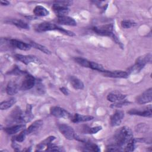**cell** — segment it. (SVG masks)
I'll return each mask as SVG.
<instances>
[{
    "instance_id": "37",
    "label": "cell",
    "mask_w": 152,
    "mask_h": 152,
    "mask_svg": "<svg viewBox=\"0 0 152 152\" xmlns=\"http://www.w3.org/2000/svg\"><path fill=\"white\" fill-rule=\"evenodd\" d=\"M106 151H122V150L119 146H118L116 144L112 143V144H109L107 146Z\"/></svg>"
},
{
    "instance_id": "13",
    "label": "cell",
    "mask_w": 152,
    "mask_h": 152,
    "mask_svg": "<svg viewBox=\"0 0 152 152\" xmlns=\"http://www.w3.org/2000/svg\"><path fill=\"white\" fill-rule=\"evenodd\" d=\"M9 44L11 46L22 50H28L31 48V46L29 43H26L17 39L9 40Z\"/></svg>"
},
{
    "instance_id": "20",
    "label": "cell",
    "mask_w": 152,
    "mask_h": 152,
    "mask_svg": "<svg viewBox=\"0 0 152 152\" xmlns=\"http://www.w3.org/2000/svg\"><path fill=\"white\" fill-rule=\"evenodd\" d=\"M71 120L74 123L83 122L90 121L94 119V117L90 115H84L78 113H75L73 116H71Z\"/></svg>"
},
{
    "instance_id": "12",
    "label": "cell",
    "mask_w": 152,
    "mask_h": 152,
    "mask_svg": "<svg viewBox=\"0 0 152 152\" xmlns=\"http://www.w3.org/2000/svg\"><path fill=\"white\" fill-rule=\"evenodd\" d=\"M124 118V112L121 110H117L110 116V124L112 126H117L119 125Z\"/></svg>"
},
{
    "instance_id": "16",
    "label": "cell",
    "mask_w": 152,
    "mask_h": 152,
    "mask_svg": "<svg viewBox=\"0 0 152 152\" xmlns=\"http://www.w3.org/2000/svg\"><path fill=\"white\" fill-rule=\"evenodd\" d=\"M20 87L15 80H11L8 82L7 88H6V91L8 94L9 95H14L19 90Z\"/></svg>"
},
{
    "instance_id": "8",
    "label": "cell",
    "mask_w": 152,
    "mask_h": 152,
    "mask_svg": "<svg viewBox=\"0 0 152 152\" xmlns=\"http://www.w3.org/2000/svg\"><path fill=\"white\" fill-rule=\"evenodd\" d=\"M15 58L23 64L27 65L30 63H34L37 64H40V61L35 56L33 55H23L21 54H16Z\"/></svg>"
},
{
    "instance_id": "3",
    "label": "cell",
    "mask_w": 152,
    "mask_h": 152,
    "mask_svg": "<svg viewBox=\"0 0 152 152\" xmlns=\"http://www.w3.org/2000/svg\"><path fill=\"white\" fill-rule=\"evenodd\" d=\"M151 60V55L150 53H147L138 57L134 64V65L128 68L129 74H137L138 73L144 66L150 62Z\"/></svg>"
},
{
    "instance_id": "38",
    "label": "cell",
    "mask_w": 152,
    "mask_h": 152,
    "mask_svg": "<svg viewBox=\"0 0 152 152\" xmlns=\"http://www.w3.org/2000/svg\"><path fill=\"white\" fill-rule=\"evenodd\" d=\"M130 103L128 101H126L125 100H121V101H119V102H115L113 104H111L110 107H117V108H120V107H122L124 106H126V105H128Z\"/></svg>"
},
{
    "instance_id": "34",
    "label": "cell",
    "mask_w": 152,
    "mask_h": 152,
    "mask_svg": "<svg viewBox=\"0 0 152 152\" xmlns=\"http://www.w3.org/2000/svg\"><path fill=\"white\" fill-rule=\"evenodd\" d=\"M27 134H28V133L27 132V130L24 129V130L21 131V132L18 135H17L15 137H14L13 140H15V141H16L17 142H21L25 140Z\"/></svg>"
},
{
    "instance_id": "35",
    "label": "cell",
    "mask_w": 152,
    "mask_h": 152,
    "mask_svg": "<svg viewBox=\"0 0 152 152\" xmlns=\"http://www.w3.org/2000/svg\"><path fill=\"white\" fill-rule=\"evenodd\" d=\"M121 24L122 27H123L124 28H129L132 27L137 26L136 23H135L131 20H122L121 23Z\"/></svg>"
},
{
    "instance_id": "1",
    "label": "cell",
    "mask_w": 152,
    "mask_h": 152,
    "mask_svg": "<svg viewBox=\"0 0 152 152\" xmlns=\"http://www.w3.org/2000/svg\"><path fill=\"white\" fill-rule=\"evenodd\" d=\"M114 143L119 146L122 151L124 147L134 140L131 129L128 126H122L118 129L113 136Z\"/></svg>"
},
{
    "instance_id": "27",
    "label": "cell",
    "mask_w": 152,
    "mask_h": 152,
    "mask_svg": "<svg viewBox=\"0 0 152 152\" xmlns=\"http://www.w3.org/2000/svg\"><path fill=\"white\" fill-rule=\"evenodd\" d=\"M16 103V99L15 98H11L7 101H4L0 104L1 110H6L10 108Z\"/></svg>"
},
{
    "instance_id": "19",
    "label": "cell",
    "mask_w": 152,
    "mask_h": 152,
    "mask_svg": "<svg viewBox=\"0 0 152 152\" xmlns=\"http://www.w3.org/2000/svg\"><path fill=\"white\" fill-rule=\"evenodd\" d=\"M52 10L58 17L66 15L69 12V10L67 7L61 5L56 4H53Z\"/></svg>"
},
{
    "instance_id": "44",
    "label": "cell",
    "mask_w": 152,
    "mask_h": 152,
    "mask_svg": "<svg viewBox=\"0 0 152 152\" xmlns=\"http://www.w3.org/2000/svg\"><path fill=\"white\" fill-rule=\"evenodd\" d=\"M1 4L2 5H4V6H7V5H10V2L8 1H6V0H1V2H0Z\"/></svg>"
},
{
    "instance_id": "30",
    "label": "cell",
    "mask_w": 152,
    "mask_h": 152,
    "mask_svg": "<svg viewBox=\"0 0 152 152\" xmlns=\"http://www.w3.org/2000/svg\"><path fill=\"white\" fill-rule=\"evenodd\" d=\"M74 60L75 61V62L78 64L79 65L84 66V67H90V61H88L87 59L81 58V57H75L74 58Z\"/></svg>"
},
{
    "instance_id": "18",
    "label": "cell",
    "mask_w": 152,
    "mask_h": 152,
    "mask_svg": "<svg viewBox=\"0 0 152 152\" xmlns=\"http://www.w3.org/2000/svg\"><path fill=\"white\" fill-rule=\"evenodd\" d=\"M57 22L60 24L71 26H77V22L75 20L67 15L60 16L57 18Z\"/></svg>"
},
{
    "instance_id": "9",
    "label": "cell",
    "mask_w": 152,
    "mask_h": 152,
    "mask_svg": "<svg viewBox=\"0 0 152 152\" xmlns=\"http://www.w3.org/2000/svg\"><path fill=\"white\" fill-rule=\"evenodd\" d=\"M35 78L30 74L25 75L22 83L20 86V88L23 90H28L32 88L36 84Z\"/></svg>"
},
{
    "instance_id": "2",
    "label": "cell",
    "mask_w": 152,
    "mask_h": 152,
    "mask_svg": "<svg viewBox=\"0 0 152 152\" xmlns=\"http://www.w3.org/2000/svg\"><path fill=\"white\" fill-rule=\"evenodd\" d=\"M35 30L37 32H43V31H50V30H58L61 33L69 36L72 37L75 36L74 32L69 30H65L62 27H61L53 23H49V22H43L37 24V26H35Z\"/></svg>"
},
{
    "instance_id": "39",
    "label": "cell",
    "mask_w": 152,
    "mask_h": 152,
    "mask_svg": "<svg viewBox=\"0 0 152 152\" xmlns=\"http://www.w3.org/2000/svg\"><path fill=\"white\" fill-rule=\"evenodd\" d=\"M24 73H25V72H24L23 71H21L17 66H15V67L11 71L8 72L7 74H12V75H20Z\"/></svg>"
},
{
    "instance_id": "10",
    "label": "cell",
    "mask_w": 152,
    "mask_h": 152,
    "mask_svg": "<svg viewBox=\"0 0 152 152\" xmlns=\"http://www.w3.org/2000/svg\"><path fill=\"white\" fill-rule=\"evenodd\" d=\"M151 110H152L151 106L149 105L148 106L143 109V110L132 109H131L130 110H129L128 112V113L129 115H138V116H140L151 118L152 116V111H151Z\"/></svg>"
},
{
    "instance_id": "25",
    "label": "cell",
    "mask_w": 152,
    "mask_h": 152,
    "mask_svg": "<svg viewBox=\"0 0 152 152\" xmlns=\"http://www.w3.org/2000/svg\"><path fill=\"white\" fill-rule=\"evenodd\" d=\"M42 124H43V121L42 120H37L34 121L26 129L28 134H30L31 133L34 132L36 131H37L41 127Z\"/></svg>"
},
{
    "instance_id": "41",
    "label": "cell",
    "mask_w": 152,
    "mask_h": 152,
    "mask_svg": "<svg viewBox=\"0 0 152 152\" xmlns=\"http://www.w3.org/2000/svg\"><path fill=\"white\" fill-rule=\"evenodd\" d=\"M54 4H59L61 5H63L65 7H68L71 5L72 4V1H56L54 2Z\"/></svg>"
},
{
    "instance_id": "24",
    "label": "cell",
    "mask_w": 152,
    "mask_h": 152,
    "mask_svg": "<svg viewBox=\"0 0 152 152\" xmlns=\"http://www.w3.org/2000/svg\"><path fill=\"white\" fill-rule=\"evenodd\" d=\"M8 23H10L11 24L15 25L16 27L23 28V29H28L29 26L26 22L23 20H18V19H10L7 21Z\"/></svg>"
},
{
    "instance_id": "17",
    "label": "cell",
    "mask_w": 152,
    "mask_h": 152,
    "mask_svg": "<svg viewBox=\"0 0 152 152\" xmlns=\"http://www.w3.org/2000/svg\"><path fill=\"white\" fill-rule=\"evenodd\" d=\"M34 118V115L32 112V106L30 104H27L26 109L22 115L23 123H27L30 122Z\"/></svg>"
},
{
    "instance_id": "33",
    "label": "cell",
    "mask_w": 152,
    "mask_h": 152,
    "mask_svg": "<svg viewBox=\"0 0 152 152\" xmlns=\"http://www.w3.org/2000/svg\"><path fill=\"white\" fill-rule=\"evenodd\" d=\"M148 130H149V126L144 123H141L137 125L135 127L136 132H140V133H145Z\"/></svg>"
},
{
    "instance_id": "22",
    "label": "cell",
    "mask_w": 152,
    "mask_h": 152,
    "mask_svg": "<svg viewBox=\"0 0 152 152\" xmlns=\"http://www.w3.org/2000/svg\"><path fill=\"white\" fill-rule=\"evenodd\" d=\"M69 81L72 86L75 90H83L84 87L83 81L75 76H71L69 77Z\"/></svg>"
},
{
    "instance_id": "5",
    "label": "cell",
    "mask_w": 152,
    "mask_h": 152,
    "mask_svg": "<svg viewBox=\"0 0 152 152\" xmlns=\"http://www.w3.org/2000/svg\"><path fill=\"white\" fill-rule=\"evenodd\" d=\"M22 115L23 112L20 108L18 106L15 107L9 115L8 118L7 119V123L8 124H11L14 122L17 124H23Z\"/></svg>"
},
{
    "instance_id": "42",
    "label": "cell",
    "mask_w": 152,
    "mask_h": 152,
    "mask_svg": "<svg viewBox=\"0 0 152 152\" xmlns=\"http://www.w3.org/2000/svg\"><path fill=\"white\" fill-rule=\"evenodd\" d=\"M11 146L12 147V148L15 150V151H18L20 150V145H19V144H18L17 142H16V141H12V144H11Z\"/></svg>"
},
{
    "instance_id": "26",
    "label": "cell",
    "mask_w": 152,
    "mask_h": 152,
    "mask_svg": "<svg viewBox=\"0 0 152 152\" xmlns=\"http://www.w3.org/2000/svg\"><path fill=\"white\" fill-rule=\"evenodd\" d=\"M55 139V137L54 136H50L48 138H46L45 140H44L43 141L40 142L39 144H37L36 148V150H42L44 147H47L49 144L52 143V142Z\"/></svg>"
},
{
    "instance_id": "43",
    "label": "cell",
    "mask_w": 152,
    "mask_h": 152,
    "mask_svg": "<svg viewBox=\"0 0 152 152\" xmlns=\"http://www.w3.org/2000/svg\"><path fill=\"white\" fill-rule=\"evenodd\" d=\"M60 91L65 96H68L69 94V92H68V90L66 88L64 87H61L59 88Z\"/></svg>"
},
{
    "instance_id": "36",
    "label": "cell",
    "mask_w": 152,
    "mask_h": 152,
    "mask_svg": "<svg viewBox=\"0 0 152 152\" xmlns=\"http://www.w3.org/2000/svg\"><path fill=\"white\" fill-rule=\"evenodd\" d=\"M45 150L49 151H65L63 147L52 144V143L46 147V149Z\"/></svg>"
},
{
    "instance_id": "32",
    "label": "cell",
    "mask_w": 152,
    "mask_h": 152,
    "mask_svg": "<svg viewBox=\"0 0 152 152\" xmlns=\"http://www.w3.org/2000/svg\"><path fill=\"white\" fill-rule=\"evenodd\" d=\"M90 68H91L92 69H94V70H96V71H100V72H104L106 71V69H104V66L101 65V64H99L98 63H96V62H93V61H90Z\"/></svg>"
},
{
    "instance_id": "15",
    "label": "cell",
    "mask_w": 152,
    "mask_h": 152,
    "mask_svg": "<svg viewBox=\"0 0 152 152\" xmlns=\"http://www.w3.org/2000/svg\"><path fill=\"white\" fill-rule=\"evenodd\" d=\"M126 95L121 93L118 91H113L108 94L107 96V99L111 102H117L123 100L125 99Z\"/></svg>"
},
{
    "instance_id": "31",
    "label": "cell",
    "mask_w": 152,
    "mask_h": 152,
    "mask_svg": "<svg viewBox=\"0 0 152 152\" xmlns=\"http://www.w3.org/2000/svg\"><path fill=\"white\" fill-rule=\"evenodd\" d=\"M102 129V127L101 126H94V127H91V128L86 126V128H84V132L85 134H94L97 133Z\"/></svg>"
},
{
    "instance_id": "28",
    "label": "cell",
    "mask_w": 152,
    "mask_h": 152,
    "mask_svg": "<svg viewBox=\"0 0 152 152\" xmlns=\"http://www.w3.org/2000/svg\"><path fill=\"white\" fill-rule=\"evenodd\" d=\"M29 44L31 46V47H33L37 49H39L40 50V51H42V52L46 53V54H48V55H50L51 54V52L48 49L46 48L45 46L40 45V44H39L36 42H34L33 41H30Z\"/></svg>"
},
{
    "instance_id": "11",
    "label": "cell",
    "mask_w": 152,
    "mask_h": 152,
    "mask_svg": "<svg viewBox=\"0 0 152 152\" xmlns=\"http://www.w3.org/2000/svg\"><path fill=\"white\" fill-rule=\"evenodd\" d=\"M152 100V88L150 87L148 89L144 91L140 96H138L136 99L137 102L138 104H143L151 102Z\"/></svg>"
},
{
    "instance_id": "40",
    "label": "cell",
    "mask_w": 152,
    "mask_h": 152,
    "mask_svg": "<svg viewBox=\"0 0 152 152\" xmlns=\"http://www.w3.org/2000/svg\"><path fill=\"white\" fill-rule=\"evenodd\" d=\"M35 84L36 85V89H37V92L40 94H44L45 90L44 86L42 84V83L40 81H38V82L36 81Z\"/></svg>"
},
{
    "instance_id": "29",
    "label": "cell",
    "mask_w": 152,
    "mask_h": 152,
    "mask_svg": "<svg viewBox=\"0 0 152 152\" xmlns=\"http://www.w3.org/2000/svg\"><path fill=\"white\" fill-rule=\"evenodd\" d=\"M83 142L84 143V148H86L87 150L96 151V152H99L100 151L99 147L96 144H94L90 142H86V141H84Z\"/></svg>"
},
{
    "instance_id": "7",
    "label": "cell",
    "mask_w": 152,
    "mask_h": 152,
    "mask_svg": "<svg viewBox=\"0 0 152 152\" xmlns=\"http://www.w3.org/2000/svg\"><path fill=\"white\" fill-rule=\"evenodd\" d=\"M50 114L58 118H71L72 115L68 111L59 106H53L50 109Z\"/></svg>"
},
{
    "instance_id": "23",
    "label": "cell",
    "mask_w": 152,
    "mask_h": 152,
    "mask_svg": "<svg viewBox=\"0 0 152 152\" xmlns=\"http://www.w3.org/2000/svg\"><path fill=\"white\" fill-rule=\"evenodd\" d=\"M33 13L36 17H42L49 15V11L42 5H37L33 10Z\"/></svg>"
},
{
    "instance_id": "21",
    "label": "cell",
    "mask_w": 152,
    "mask_h": 152,
    "mask_svg": "<svg viewBox=\"0 0 152 152\" xmlns=\"http://www.w3.org/2000/svg\"><path fill=\"white\" fill-rule=\"evenodd\" d=\"M26 126L23 124H20L18 125H15L10 127H7L4 128V131L9 135L15 134L18 132H21V131L24 130Z\"/></svg>"
},
{
    "instance_id": "4",
    "label": "cell",
    "mask_w": 152,
    "mask_h": 152,
    "mask_svg": "<svg viewBox=\"0 0 152 152\" xmlns=\"http://www.w3.org/2000/svg\"><path fill=\"white\" fill-rule=\"evenodd\" d=\"M113 24H107L104 25L95 26L93 27V30L97 34L100 36H105L110 37L113 40L116 36L113 32Z\"/></svg>"
},
{
    "instance_id": "6",
    "label": "cell",
    "mask_w": 152,
    "mask_h": 152,
    "mask_svg": "<svg viewBox=\"0 0 152 152\" xmlns=\"http://www.w3.org/2000/svg\"><path fill=\"white\" fill-rule=\"evenodd\" d=\"M58 128L61 133L65 137L66 139L69 140L75 139L77 134L71 126L66 124H60L58 125Z\"/></svg>"
},
{
    "instance_id": "14",
    "label": "cell",
    "mask_w": 152,
    "mask_h": 152,
    "mask_svg": "<svg viewBox=\"0 0 152 152\" xmlns=\"http://www.w3.org/2000/svg\"><path fill=\"white\" fill-rule=\"evenodd\" d=\"M129 75V74L127 71H106L104 72V75L105 77H108L111 78H127Z\"/></svg>"
}]
</instances>
